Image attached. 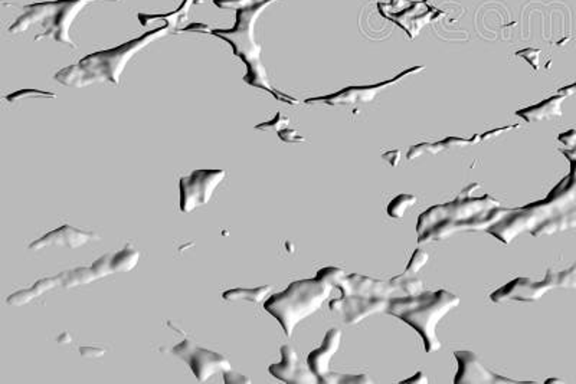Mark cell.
<instances>
[{"instance_id":"1","label":"cell","mask_w":576,"mask_h":384,"mask_svg":"<svg viewBox=\"0 0 576 384\" xmlns=\"http://www.w3.org/2000/svg\"><path fill=\"white\" fill-rule=\"evenodd\" d=\"M458 305L460 298L457 295L441 290L433 294L423 293L414 297L390 298L386 313L414 327L424 340L425 351L435 353L441 347L435 328L441 318Z\"/></svg>"},{"instance_id":"2","label":"cell","mask_w":576,"mask_h":384,"mask_svg":"<svg viewBox=\"0 0 576 384\" xmlns=\"http://www.w3.org/2000/svg\"><path fill=\"white\" fill-rule=\"evenodd\" d=\"M276 0H260V2L251 6L238 9L236 24L232 29L213 31L212 34L216 38L226 41L232 46L233 54L241 61H243V64L246 65V74L243 76V81L253 86L271 92L277 98L280 92L273 89L268 82L266 68L263 66L260 59L263 48L254 39V26L257 19L263 14V11L267 9Z\"/></svg>"},{"instance_id":"3","label":"cell","mask_w":576,"mask_h":384,"mask_svg":"<svg viewBox=\"0 0 576 384\" xmlns=\"http://www.w3.org/2000/svg\"><path fill=\"white\" fill-rule=\"evenodd\" d=\"M333 285L318 278L293 282L286 291L266 300L264 310L270 313L283 327L287 337H291L295 327L321 308L330 297Z\"/></svg>"},{"instance_id":"4","label":"cell","mask_w":576,"mask_h":384,"mask_svg":"<svg viewBox=\"0 0 576 384\" xmlns=\"http://www.w3.org/2000/svg\"><path fill=\"white\" fill-rule=\"evenodd\" d=\"M171 28H157L151 32H147L138 39H133L118 48L108 49L104 52H97L93 55L86 56L79 62L82 68H86L90 74H93L97 79V82H110L113 85H117L120 82V76L127 65V62L143 48H146L148 44L153 41L166 36L169 34Z\"/></svg>"},{"instance_id":"5","label":"cell","mask_w":576,"mask_h":384,"mask_svg":"<svg viewBox=\"0 0 576 384\" xmlns=\"http://www.w3.org/2000/svg\"><path fill=\"white\" fill-rule=\"evenodd\" d=\"M225 170H196L192 174L182 177L181 187V212L191 213L195 209L206 205L215 190L223 181Z\"/></svg>"},{"instance_id":"6","label":"cell","mask_w":576,"mask_h":384,"mask_svg":"<svg viewBox=\"0 0 576 384\" xmlns=\"http://www.w3.org/2000/svg\"><path fill=\"white\" fill-rule=\"evenodd\" d=\"M380 15L398 24L410 38H415L420 31L433 19L441 15L427 2H409V0H392L390 4H379Z\"/></svg>"},{"instance_id":"7","label":"cell","mask_w":576,"mask_h":384,"mask_svg":"<svg viewBox=\"0 0 576 384\" xmlns=\"http://www.w3.org/2000/svg\"><path fill=\"white\" fill-rule=\"evenodd\" d=\"M423 69H424L423 66H420V68H413V69H409V71H406V72H402L400 75H398L396 78H393V79H390V81H388V82H382V84H378V85H369V86H350V88H346V89L338 92V94L327 95V97L311 98V100H307L305 103H307V104H311V103H324V104H327V106H348V104H356V103L365 104V103L372 101L382 89H385V88H388V86L396 84V82H398L399 79H402L405 75L415 74V72H420V71H423Z\"/></svg>"},{"instance_id":"8","label":"cell","mask_w":576,"mask_h":384,"mask_svg":"<svg viewBox=\"0 0 576 384\" xmlns=\"http://www.w3.org/2000/svg\"><path fill=\"white\" fill-rule=\"evenodd\" d=\"M338 290L342 293V297H366V298H393L400 297L398 288L392 282H383L378 279H372L363 275H346L339 283Z\"/></svg>"},{"instance_id":"9","label":"cell","mask_w":576,"mask_h":384,"mask_svg":"<svg viewBox=\"0 0 576 384\" xmlns=\"http://www.w3.org/2000/svg\"><path fill=\"white\" fill-rule=\"evenodd\" d=\"M556 286V273L549 272L543 282L533 283L527 278H519L512 283L503 286L500 291H496L491 295L492 303L503 301H536L549 290Z\"/></svg>"},{"instance_id":"10","label":"cell","mask_w":576,"mask_h":384,"mask_svg":"<svg viewBox=\"0 0 576 384\" xmlns=\"http://www.w3.org/2000/svg\"><path fill=\"white\" fill-rule=\"evenodd\" d=\"M273 377L288 384H311L318 383L317 375L307 367H303L295 350L290 345L281 347V361L270 365Z\"/></svg>"},{"instance_id":"11","label":"cell","mask_w":576,"mask_h":384,"mask_svg":"<svg viewBox=\"0 0 576 384\" xmlns=\"http://www.w3.org/2000/svg\"><path fill=\"white\" fill-rule=\"evenodd\" d=\"M90 2H93V0H61V6H59L56 15L54 16L52 24L48 26V29L45 31L44 35H41L35 39L39 41L41 38L52 36L55 41H58L61 44H69L71 46H74V44L71 42V38H69V28H71L74 19L78 16V14L84 9Z\"/></svg>"},{"instance_id":"12","label":"cell","mask_w":576,"mask_h":384,"mask_svg":"<svg viewBox=\"0 0 576 384\" xmlns=\"http://www.w3.org/2000/svg\"><path fill=\"white\" fill-rule=\"evenodd\" d=\"M186 363L199 381H206L213 374L219 371L223 373L232 368L229 360L225 355L201 347H195L192 350V353L186 358Z\"/></svg>"},{"instance_id":"13","label":"cell","mask_w":576,"mask_h":384,"mask_svg":"<svg viewBox=\"0 0 576 384\" xmlns=\"http://www.w3.org/2000/svg\"><path fill=\"white\" fill-rule=\"evenodd\" d=\"M96 236L91 232H84L76 228H72L69 225H64V226L46 233L45 236L35 241L34 243H31L29 249L41 251V249H45L49 246H65V248L76 249V248L87 245Z\"/></svg>"},{"instance_id":"14","label":"cell","mask_w":576,"mask_h":384,"mask_svg":"<svg viewBox=\"0 0 576 384\" xmlns=\"http://www.w3.org/2000/svg\"><path fill=\"white\" fill-rule=\"evenodd\" d=\"M340 341H342V331L339 328H332L327 331L323 344L308 354L307 365L317 375L318 380L330 371L328 367H330V361L340 347Z\"/></svg>"},{"instance_id":"15","label":"cell","mask_w":576,"mask_h":384,"mask_svg":"<svg viewBox=\"0 0 576 384\" xmlns=\"http://www.w3.org/2000/svg\"><path fill=\"white\" fill-rule=\"evenodd\" d=\"M458 361V373L455 375V384H474V383H497L503 380L491 374L487 368L481 365L477 355L471 351H457L455 353Z\"/></svg>"},{"instance_id":"16","label":"cell","mask_w":576,"mask_h":384,"mask_svg":"<svg viewBox=\"0 0 576 384\" xmlns=\"http://www.w3.org/2000/svg\"><path fill=\"white\" fill-rule=\"evenodd\" d=\"M345 305L342 314L345 315L346 324H358L359 321L368 318L369 315L388 311L390 298H366V297H343Z\"/></svg>"},{"instance_id":"17","label":"cell","mask_w":576,"mask_h":384,"mask_svg":"<svg viewBox=\"0 0 576 384\" xmlns=\"http://www.w3.org/2000/svg\"><path fill=\"white\" fill-rule=\"evenodd\" d=\"M61 6V0L58 2H46V4H36L26 8V12L11 26L12 34H22L28 31L34 24H39L45 19H49L56 15Z\"/></svg>"},{"instance_id":"18","label":"cell","mask_w":576,"mask_h":384,"mask_svg":"<svg viewBox=\"0 0 576 384\" xmlns=\"http://www.w3.org/2000/svg\"><path fill=\"white\" fill-rule=\"evenodd\" d=\"M64 281H62V275L59 273L58 276H52V278H45L38 281L34 286H31L29 290H24L19 293H15L14 295L8 297V304L14 305V307H22L26 305L29 303H32L35 298H39L41 295H44L48 291L55 290L58 286H62Z\"/></svg>"},{"instance_id":"19","label":"cell","mask_w":576,"mask_h":384,"mask_svg":"<svg viewBox=\"0 0 576 384\" xmlns=\"http://www.w3.org/2000/svg\"><path fill=\"white\" fill-rule=\"evenodd\" d=\"M565 101L563 95H557V97H552L547 101H543L535 107H529L526 110H522L517 113V116L523 117L526 121L533 123V121H540V120H547L553 117H559L562 114V103Z\"/></svg>"},{"instance_id":"20","label":"cell","mask_w":576,"mask_h":384,"mask_svg":"<svg viewBox=\"0 0 576 384\" xmlns=\"http://www.w3.org/2000/svg\"><path fill=\"white\" fill-rule=\"evenodd\" d=\"M55 79L61 82L62 85L66 86H75V88H82L89 86L94 82H97L96 76L90 74L86 68H82L79 64L78 65H71L68 68H64L61 72L55 75Z\"/></svg>"},{"instance_id":"21","label":"cell","mask_w":576,"mask_h":384,"mask_svg":"<svg viewBox=\"0 0 576 384\" xmlns=\"http://www.w3.org/2000/svg\"><path fill=\"white\" fill-rule=\"evenodd\" d=\"M271 293V286H258V288H236V290H229L226 293H223L222 298L228 303H253V304H260L263 301L267 300L268 294Z\"/></svg>"},{"instance_id":"22","label":"cell","mask_w":576,"mask_h":384,"mask_svg":"<svg viewBox=\"0 0 576 384\" xmlns=\"http://www.w3.org/2000/svg\"><path fill=\"white\" fill-rule=\"evenodd\" d=\"M140 259V252L136 251L131 245L123 248L117 253H113L111 258V269L114 272H130L136 268Z\"/></svg>"},{"instance_id":"23","label":"cell","mask_w":576,"mask_h":384,"mask_svg":"<svg viewBox=\"0 0 576 384\" xmlns=\"http://www.w3.org/2000/svg\"><path fill=\"white\" fill-rule=\"evenodd\" d=\"M62 281H64V288H75L79 285H87L98 279L97 273L94 272L93 266L89 268H76L72 271L62 272Z\"/></svg>"},{"instance_id":"24","label":"cell","mask_w":576,"mask_h":384,"mask_svg":"<svg viewBox=\"0 0 576 384\" xmlns=\"http://www.w3.org/2000/svg\"><path fill=\"white\" fill-rule=\"evenodd\" d=\"M399 291L400 297H414L424 293V282L414 275H399L390 281Z\"/></svg>"},{"instance_id":"25","label":"cell","mask_w":576,"mask_h":384,"mask_svg":"<svg viewBox=\"0 0 576 384\" xmlns=\"http://www.w3.org/2000/svg\"><path fill=\"white\" fill-rule=\"evenodd\" d=\"M418 199L414 195H399L388 206V215L395 219H402L409 208H413Z\"/></svg>"},{"instance_id":"26","label":"cell","mask_w":576,"mask_h":384,"mask_svg":"<svg viewBox=\"0 0 576 384\" xmlns=\"http://www.w3.org/2000/svg\"><path fill=\"white\" fill-rule=\"evenodd\" d=\"M428 261H430L428 253L425 251H423V249H417L414 252L413 258H410L403 275H417L427 265Z\"/></svg>"},{"instance_id":"27","label":"cell","mask_w":576,"mask_h":384,"mask_svg":"<svg viewBox=\"0 0 576 384\" xmlns=\"http://www.w3.org/2000/svg\"><path fill=\"white\" fill-rule=\"evenodd\" d=\"M55 97L56 95L51 94V92H44V91H36V89H22V91L8 95L6 100L9 103H16L24 98H55Z\"/></svg>"},{"instance_id":"28","label":"cell","mask_w":576,"mask_h":384,"mask_svg":"<svg viewBox=\"0 0 576 384\" xmlns=\"http://www.w3.org/2000/svg\"><path fill=\"white\" fill-rule=\"evenodd\" d=\"M345 276H346V273H345V271L340 269V268H323V269H320V271L317 272V276H315V278H318V279H321V281H324V282H327V283H330V285H333V286H338V283H339Z\"/></svg>"},{"instance_id":"29","label":"cell","mask_w":576,"mask_h":384,"mask_svg":"<svg viewBox=\"0 0 576 384\" xmlns=\"http://www.w3.org/2000/svg\"><path fill=\"white\" fill-rule=\"evenodd\" d=\"M288 124H290V118L278 113L273 120H270V121H267V123H263V124H258V126H257V130H263V131H271V130H274V131L278 133V131L287 128Z\"/></svg>"},{"instance_id":"30","label":"cell","mask_w":576,"mask_h":384,"mask_svg":"<svg viewBox=\"0 0 576 384\" xmlns=\"http://www.w3.org/2000/svg\"><path fill=\"white\" fill-rule=\"evenodd\" d=\"M556 286L576 290V265L567 271L556 273Z\"/></svg>"},{"instance_id":"31","label":"cell","mask_w":576,"mask_h":384,"mask_svg":"<svg viewBox=\"0 0 576 384\" xmlns=\"http://www.w3.org/2000/svg\"><path fill=\"white\" fill-rule=\"evenodd\" d=\"M254 4H257L254 0H215V5L222 9H242Z\"/></svg>"},{"instance_id":"32","label":"cell","mask_w":576,"mask_h":384,"mask_svg":"<svg viewBox=\"0 0 576 384\" xmlns=\"http://www.w3.org/2000/svg\"><path fill=\"white\" fill-rule=\"evenodd\" d=\"M195 347H196V344H195L192 340H185V341H182L179 345H176V347L172 350V353H173L176 357H179L181 360L186 361L188 355L192 353V350H193Z\"/></svg>"},{"instance_id":"33","label":"cell","mask_w":576,"mask_h":384,"mask_svg":"<svg viewBox=\"0 0 576 384\" xmlns=\"http://www.w3.org/2000/svg\"><path fill=\"white\" fill-rule=\"evenodd\" d=\"M517 56H522V58H525L535 69H539V56H540V49H533V48H527V49H523V51H519L517 54H516Z\"/></svg>"},{"instance_id":"34","label":"cell","mask_w":576,"mask_h":384,"mask_svg":"<svg viewBox=\"0 0 576 384\" xmlns=\"http://www.w3.org/2000/svg\"><path fill=\"white\" fill-rule=\"evenodd\" d=\"M223 378H225L226 384H235V383L236 384H242V383L250 384L251 383L248 375H242L241 373H236L232 368L228 370V371H223Z\"/></svg>"},{"instance_id":"35","label":"cell","mask_w":576,"mask_h":384,"mask_svg":"<svg viewBox=\"0 0 576 384\" xmlns=\"http://www.w3.org/2000/svg\"><path fill=\"white\" fill-rule=\"evenodd\" d=\"M278 137L284 143H301V141H304V138L298 134L297 130H293V128H288V127L278 131Z\"/></svg>"},{"instance_id":"36","label":"cell","mask_w":576,"mask_h":384,"mask_svg":"<svg viewBox=\"0 0 576 384\" xmlns=\"http://www.w3.org/2000/svg\"><path fill=\"white\" fill-rule=\"evenodd\" d=\"M107 351L101 347H91V345H86V347H81L79 348V354L86 358H100L106 354Z\"/></svg>"},{"instance_id":"37","label":"cell","mask_w":576,"mask_h":384,"mask_svg":"<svg viewBox=\"0 0 576 384\" xmlns=\"http://www.w3.org/2000/svg\"><path fill=\"white\" fill-rule=\"evenodd\" d=\"M382 158L385 160V161H388L392 167H395V166H398V163H399V160H400V151H389V153H385L383 156H382Z\"/></svg>"},{"instance_id":"38","label":"cell","mask_w":576,"mask_h":384,"mask_svg":"<svg viewBox=\"0 0 576 384\" xmlns=\"http://www.w3.org/2000/svg\"><path fill=\"white\" fill-rule=\"evenodd\" d=\"M402 383H408V384H428V377H427L423 371H418L414 377H410V378H408V380H405V381H402Z\"/></svg>"},{"instance_id":"39","label":"cell","mask_w":576,"mask_h":384,"mask_svg":"<svg viewBox=\"0 0 576 384\" xmlns=\"http://www.w3.org/2000/svg\"><path fill=\"white\" fill-rule=\"evenodd\" d=\"M183 31H186V32H189V31H196V32H208L209 31V28L206 26V25H203V24H193V25H189L188 28H185Z\"/></svg>"},{"instance_id":"40","label":"cell","mask_w":576,"mask_h":384,"mask_svg":"<svg viewBox=\"0 0 576 384\" xmlns=\"http://www.w3.org/2000/svg\"><path fill=\"white\" fill-rule=\"evenodd\" d=\"M58 343H59V344H69V343H71V335H69L68 333H62V334L58 337Z\"/></svg>"},{"instance_id":"41","label":"cell","mask_w":576,"mask_h":384,"mask_svg":"<svg viewBox=\"0 0 576 384\" xmlns=\"http://www.w3.org/2000/svg\"><path fill=\"white\" fill-rule=\"evenodd\" d=\"M107 2H120V0H107Z\"/></svg>"}]
</instances>
